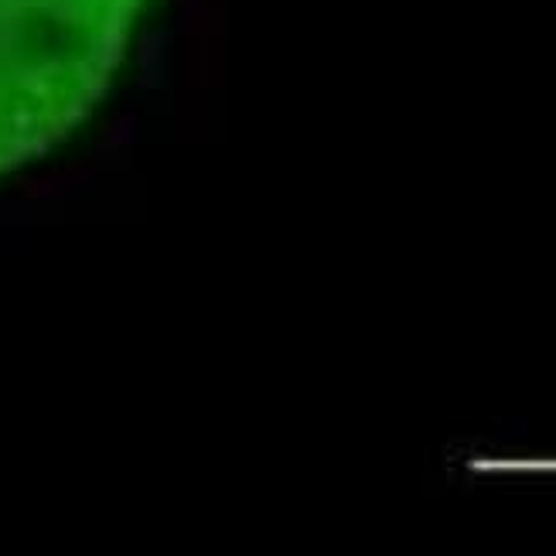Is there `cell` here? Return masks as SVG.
<instances>
[{
	"mask_svg": "<svg viewBox=\"0 0 556 556\" xmlns=\"http://www.w3.org/2000/svg\"><path fill=\"white\" fill-rule=\"evenodd\" d=\"M147 0H0V174L62 144L99 103Z\"/></svg>",
	"mask_w": 556,
	"mask_h": 556,
	"instance_id": "6da1fadb",
	"label": "cell"
}]
</instances>
